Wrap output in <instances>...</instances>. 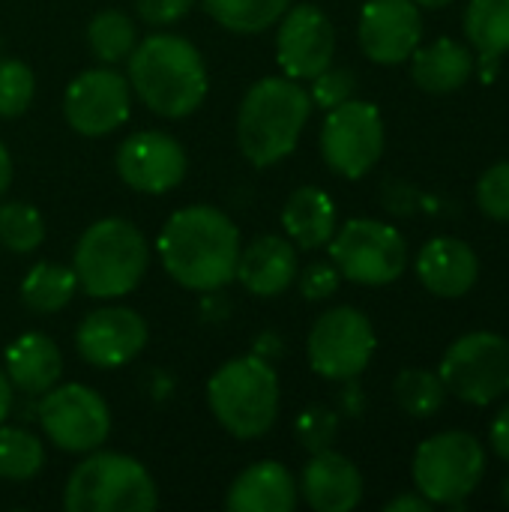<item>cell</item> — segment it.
Masks as SVG:
<instances>
[{
	"mask_svg": "<svg viewBox=\"0 0 509 512\" xmlns=\"http://www.w3.org/2000/svg\"><path fill=\"white\" fill-rule=\"evenodd\" d=\"M411 474L435 507H462L486 477V450L471 432H438L417 447Z\"/></svg>",
	"mask_w": 509,
	"mask_h": 512,
	"instance_id": "obj_7",
	"label": "cell"
},
{
	"mask_svg": "<svg viewBox=\"0 0 509 512\" xmlns=\"http://www.w3.org/2000/svg\"><path fill=\"white\" fill-rule=\"evenodd\" d=\"M477 207L495 219L509 222V159L486 168L477 180Z\"/></svg>",
	"mask_w": 509,
	"mask_h": 512,
	"instance_id": "obj_34",
	"label": "cell"
},
{
	"mask_svg": "<svg viewBox=\"0 0 509 512\" xmlns=\"http://www.w3.org/2000/svg\"><path fill=\"white\" fill-rule=\"evenodd\" d=\"M489 441H492V450L498 459H504L509 465V402L498 411V417L492 420V429H489Z\"/></svg>",
	"mask_w": 509,
	"mask_h": 512,
	"instance_id": "obj_38",
	"label": "cell"
},
{
	"mask_svg": "<svg viewBox=\"0 0 509 512\" xmlns=\"http://www.w3.org/2000/svg\"><path fill=\"white\" fill-rule=\"evenodd\" d=\"M300 492L312 510L351 512L363 501V474L348 456L321 450L312 453L309 465L303 468Z\"/></svg>",
	"mask_w": 509,
	"mask_h": 512,
	"instance_id": "obj_19",
	"label": "cell"
},
{
	"mask_svg": "<svg viewBox=\"0 0 509 512\" xmlns=\"http://www.w3.org/2000/svg\"><path fill=\"white\" fill-rule=\"evenodd\" d=\"M411 75H414L417 87L426 93H435V96L456 93L474 75L471 48L456 39H447V36L435 39L426 48L417 45V51L411 54Z\"/></svg>",
	"mask_w": 509,
	"mask_h": 512,
	"instance_id": "obj_23",
	"label": "cell"
},
{
	"mask_svg": "<svg viewBox=\"0 0 509 512\" xmlns=\"http://www.w3.org/2000/svg\"><path fill=\"white\" fill-rule=\"evenodd\" d=\"M189 168L186 150L168 132H132L117 150V174L144 195H162L183 183Z\"/></svg>",
	"mask_w": 509,
	"mask_h": 512,
	"instance_id": "obj_15",
	"label": "cell"
},
{
	"mask_svg": "<svg viewBox=\"0 0 509 512\" xmlns=\"http://www.w3.org/2000/svg\"><path fill=\"white\" fill-rule=\"evenodd\" d=\"M282 228L300 249H321L336 234L333 198L318 186H300L282 207Z\"/></svg>",
	"mask_w": 509,
	"mask_h": 512,
	"instance_id": "obj_24",
	"label": "cell"
},
{
	"mask_svg": "<svg viewBox=\"0 0 509 512\" xmlns=\"http://www.w3.org/2000/svg\"><path fill=\"white\" fill-rule=\"evenodd\" d=\"M339 282H342V273L336 270V264H327V261L309 264L300 273V291L312 303H321V300L333 297L339 291Z\"/></svg>",
	"mask_w": 509,
	"mask_h": 512,
	"instance_id": "obj_36",
	"label": "cell"
},
{
	"mask_svg": "<svg viewBox=\"0 0 509 512\" xmlns=\"http://www.w3.org/2000/svg\"><path fill=\"white\" fill-rule=\"evenodd\" d=\"M465 33L480 57L509 51V0H471L465 9Z\"/></svg>",
	"mask_w": 509,
	"mask_h": 512,
	"instance_id": "obj_26",
	"label": "cell"
},
{
	"mask_svg": "<svg viewBox=\"0 0 509 512\" xmlns=\"http://www.w3.org/2000/svg\"><path fill=\"white\" fill-rule=\"evenodd\" d=\"M360 48L372 63L411 60L423 39V15L414 0H369L360 12Z\"/></svg>",
	"mask_w": 509,
	"mask_h": 512,
	"instance_id": "obj_17",
	"label": "cell"
},
{
	"mask_svg": "<svg viewBox=\"0 0 509 512\" xmlns=\"http://www.w3.org/2000/svg\"><path fill=\"white\" fill-rule=\"evenodd\" d=\"M312 114L309 93L288 75L255 81L237 114L240 153L255 165L267 168L294 153Z\"/></svg>",
	"mask_w": 509,
	"mask_h": 512,
	"instance_id": "obj_3",
	"label": "cell"
},
{
	"mask_svg": "<svg viewBox=\"0 0 509 512\" xmlns=\"http://www.w3.org/2000/svg\"><path fill=\"white\" fill-rule=\"evenodd\" d=\"M63 114L78 135H108L129 117V81L114 69H87L66 87Z\"/></svg>",
	"mask_w": 509,
	"mask_h": 512,
	"instance_id": "obj_13",
	"label": "cell"
},
{
	"mask_svg": "<svg viewBox=\"0 0 509 512\" xmlns=\"http://www.w3.org/2000/svg\"><path fill=\"white\" fill-rule=\"evenodd\" d=\"M330 258L336 270L369 288H381L396 282L408 267V243L405 237L378 219H351L333 234Z\"/></svg>",
	"mask_w": 509,
	"mask_h": 512,
	"instance_id": "obj_9",
	"label": "cell"
},
{
	"mask_svg": "<svg viewBox=\"0 0 509 512\" xmlns=\"http://www.w3.org/2000/svg\"><path fill=\"white\" fill-rule=\"evenodd\" d=\"M150 264L147 237L129 219L93 222L75 246V279L96 300H114L138 288Z\"/></svg>",
	"mask_w": 509,
	"mask_h": 512,
	"instance_id": "obj_4",
	"label": "cell"
},
{
	"mask_svg": "<svg viewBox=\"0 0 509 512\" xmlns=\"http://www.w3.org/2000/svg\"><path fill=\"white\" fill-rule=\"evenodd\" d=\"M6 378L15 390L27 396L48 393L63 375V357L51 336L45 333H24L6 348Z\"/></svg>",
	"mask_w": 509,
	"mask_h": 512,
	"instance_id": "obj_22",
	"label": "cell"
},
{
	"mask_svg": "<svg viewBox=\"0 0 509 512\" xmlns=\"http://www.w3.org/2000/svg\"><path fill=\"white\" fill-rule=\"evenodd\" d=\"M213 417L234 438H261L279 417V378L270 360L237 357L228 360L207 384Z\"/></svg>",
	"mask_w": 509,
	"mask_h": 512,
	"instance_id": "obj_5",
	"label": "cell"
},
{
	"mask_svg": "<svg viewBox=\"0 0 509 512\" xmlns=\"http://www.w3.org/2000/svg\"><path fill=\"white\" fill-rule=\"evenodd\" d=\"M375 348L378 336L372 321L354 306H336L309 330L306 357L315 375L327 381H357L372 363Z\"/></svg>",
	"mask_w": 509,
	"mask_h": 512,
	"instance_id": "obj_10",
	"label": "cell"
},
{
	"mask_svg": "<svg viewBox=\"0 0 509 512\" xmlns=\"http://www.w3.org/2000/svg\"><path fill=\"white\" fill-rule=\"evenodd\" d=\"M192 6H195V0H135L138 15L153 27L180 21Z\"/></svg>",
	"mask_w": 509,
	"mask_h": 512,
	"instance_id": "obj_37",
	"label": "cell"
},
{
	"mask_svg": "<svg viewBox=\"0 0 509 512\" xmlns=\"http://www.w3.org/2000/svg\"><path fill=\"white\" fill-rule=\"evenodd\" d=\"M240 231L216 207L177 210L159 234V258L171 279L189 291H219L237 276Z\"/></svg>",
	"mask_w": 509,
	"mask_h": 512,
	"instance_id": "obj_1",
	"label": "cell"
},
{
	"mask_svg": "<svg viewBox=\"0 0 509 512\" xmlns=\"http://www.w3.org/2000/svg\"><path fill=\"white\" fill-rule=\"evenodd\" d=\"M87 42L93 57H99L102 63H120L135 48V24L129 21V15L117 9H105L90 18Z\"/></svg>",
	"mask_w": 509,
	"mask_h": 512,
	"instance_id": "obj_29",
	"label": "cell"
},
{
	"mask_svg": "<svg viewBox=\"0 0 509 512\" xmlns=\"http://www.w3.org/2000/svg\"><path fill=\"white\" fill-rule=\"evenodd\" d=\"M231 512H291L297 507V483L279 462H258L246 468L228 489Z\"/></svg>",
	"mask_w": 509,
	"mask_h": 512,
	"instance_id": "obj_21",
	"label": "cell"
},
{
	"mask_svg": "<svg viewBox=\"0 0 509 512\" xmlns=\"http://www.w3.org/2000/svg\"><path fill=\"white\" fill-rule=\"evenodd\" d=\"M204 12L231 33H261L273 27L291 0H201Z\"/></svg>",
	"mask_w": 509,
	"mask_h": 512,
	"instance_id": "obj_27",
	"label": "cell"
},
{
	"mask_svg": "<svg viewBox=\"0 0 509 512\" xmlns=\"http://www.w3.org/2000/svg\"><path fill=\"white\" fill-rule=\"evenodd\" d=\"M9 183H12V159H9V150H6V144L0 141V198L6 195Z\"/></svg>",
	"mask_w": 509,
	"mask_h": 512,
	"instance_id": "obj_41",
	"label": "cell"
},
{
	"mask_svg": "<svg viewBox=\"0 0 509 512\" xmlns=\"http://www.w3.org/2000/svg\"><path fill=\"white\" fill-rule=\"evenodd\" d=\"M147 345V321L126 306H102L90 312L78 333L75 348L84 363L96 369H117L132 363Z\"/></svg>",
	"mask_w": 509,
	"mask_h": 512,
	"instance_id": "obj_16",
	"label": "cell"
},
{
	"mask_svg": "<svg viewBox=\"0 0 509 512\" xmlns=\"http://www.w3.org/2000/svg\"><path fill=\"white\" fill-rule=\"evenodd\" d=\"M384 141L387 135L381 111L372 102L348 99L327 111L321 129V156L336 174L360 180L378 165Z\"/></svg>",
	"mask_w": 509,
	"mask_h": 512,
	"instance_id": "obj_11",
	"label": "cell"
},
{
	"mask_svg": "<svg viewBox=\"0 0 509 512\" xmlns=\"http://www.w3.org/2000/svg\"><path fill=\"white\" fill-rule=\"evenodd\" d=\"M129 84L159 117H189L207 96V66L201 51L174 33H153L132 48Z\"/></svg>",
	"mask_w": 509,
	"mask_h": 512,
	"instance_id": "obj_2",
	"label": "cell"
},
{
	"mask_svg": "<svg viewBox=\"0 0 509 512\" xmlns=\"http://www.w3.org/2000/svg\"><path fill=\"white\" fill-rule=\"evenodd\" d=\"M447 393L465 405L486 408L509 396V339L492 330L459 336L438 369Z\"/></svg>",
	"mask_w": 509,
	"mask_h": 512,
	"instance_id": "obj_8",
	"label": "cell"
},
{
	"mask_svg": "<svg viewBox=\"0 0 509 512\" xmlns=\"http://www.w3.org/2000/svg\"><path fill=\"white\" fill-rule=\"evenodd\" d=\"M63 507L69 512H150L159 507V492L138 459L93 450L69 474Z\"/></svg>",
	"mask_w": 509,
	"mask_h": 512,
	"instance_id": "obj_6",
	"label": "cell"
},
{
	"mask_svg": "<svg viewBox=\"0 0 509 512\" xmlns=\"http://www.w3.org/2000/svg\"><path fill=\"white\" fill-rule=\"evenodd\" d=\"M78 288L75 270L51 261H39L30 267V273L21 282V300L30 312L36 315H51L60 312Z\"/></svg>",
	"mask_w": 509,
	"mask_h": 512,
	"instance_id": "obj_25",
	"label": "cell"
},
{
	"mask_svg": "<svg viewBox=\"0 0 509 512\" xmlns=\"http://www.w3.org/2000/svg\"><path fill=\"white\" fill-rule=\"evenodd\" d=\"M351 387L345 390V396H342V405H345V411L351 414V417H357L360 411H363V393H360V387L354 384V378L348 381Z\"/></svg>",
	"mask_w": 509,
	"mask_h": 512,
	"instance_id": "obj_40",
	"label": "cell"
},
{
	"mask_svg": "<svg viewBox=\"0 0 509 512\" xmlns=\"http://www.w3.org/2000/svg\"><path fill=\"white\" fill-rule=\"evenodd\" d=\"M9 411H12V384H9L6 372L0 369V426L9 417Z\"/></svg>",
	"mask_w": 509,
	"mask_h": 512,
	"instance_id": "obj_42",
	"label": "cell"
},
{
	"mask_svg": "<svg viewBox=\"0 0 509 512\" xmlns=\"http://www.w3.org/2000/svg\"><path fill=\"white\" fill-rule=\"evenodd\" d=\"M243 288L255 297H279L297 279V252L291 240L264 234L240 249L237 276Z\"/></svg>",
	"mask_w": 509,
	"mask_h": 512,
	"instance_id": "obj_20",
	"label": "cell"
},
{
	"mask_svg": "<svg viewBox=\"0 0 509 512\" xmlns=\"http://www.w3.org/2000/svg\"><path fill=\"white\" fill-rule=\"evenodd\" d=\"M336 30L333 21L312 3L288 6L276 33V57L288 78L312 81L333 63Z\"/></svg>",
	"mask_w": 509,
	"mask_h": 512,
	"instance_id": "obj_14",
	"label": "cell"
},
{
	"mask_svg": "<svg viewBox=\"0 0 509 512\" xmlns=\"http://www.w3.org/2000/svg\"><path fill=\"white\" fill-rule=\"evenodd\" d=\"M45 465V447L36 435L24 429L0 426V477L21 483L42 471Z\"/></svg>",
	"mask_w": 509,
	"mask_h": 512,
	"instance_id": "obj_30",
	"label": "cell"
},
{
	"mask_svg": "<svg viewBox=\"0 0 509 512\" xmlns=\"http://www.w3.org/2000/svg\"><path fill=\"white\" fill-rule=\"evenodd\" d=\"M501 501L509 507V474H507V480L501 483Z\"/></svg>",
	"mask_w": 509,
	"mask_h": 512,
	"instance_id": "obj_44",
	"label": "cell"
},
{
	"mask_svg": "<svg viewBox=\"0 0 509 512\" xmlns=\"http://www.w3.org/2000/svg\"><path fill=\"white\" fill-rule=\"evenodd\" d=\"M297 441L309 450V453H321L330 450L336 435H339V414L333 408L324 405H309L300 417H297Z\"/></svg>",
	"mask_w": 509,
	"mask_h": 512,
	"instance_id": "obj_33",
	"label": "cell"
},
{
	"mask_svg": "<svg viewBox=\"0 0 509 512\" xmlns=\"http://www.w3.org/2000/svg\"><path fill=\"white\" fill-rule=\"evenodd\" d=\"M33 90H36L33 69L15 57H3L0 60V117L3 120L21 117L33 102Z\"/></svg>",
	"mask_w": 509,
	"mask_h": 512,
	"instance_id": "obj_32",
	"label": "cell"
},
{
	"mask_svg": "<svg viewBox=\"0 0 509 512\" xmlns=\"http://www.w3.org/2000/svg\"><path fill=\"white\" fill-rule=\"evenodd\" d=\"M42 240H45V219L36 207L24 201H9L0 207V246L3 249L15 255H27L39 249Z\"/></svg>",
	"mask_w": 509,
	"mask_h": 512,
	"instance_id": "obj_31",
	"label": "cell"
},
{
	"mask_svg": "<svg viewBox=\"0 0 509 512\" xmlns=\"http://www.w3.org/2000/svg\"><path fill=\"white\" fill-rule=\"evenodd\" d=\"M399 408L414 420L435 417L447 402V387L438 372L429 369H405L393 384Z\"/></svg>",
	"mask_w": 509,
	"mask_h": 512,
	"instance_id": "obj_28",
	"label": "cell"
},
{
	"mask_svg": "<svg viewBox=\"0 0 509 512\" xmlns=\"http://www.w3.org/2000/svg\"><path fill=\"white\" fill-rule=\"evenodd\" d=\"M420 9H444V6H450L453 0H414Z\"/></svg>",
	"mask_w": 509,
	"mask_h": 512,
	"instance_id": "obj_43",
	"label": "cell"
},
{
	"mask_svg": "<svg viewBox=\"0 0 509 512\" xmlns=\"http://www.w3.org/2000/svg\"><path fill=\"white\" fill-rule=\"evenodd\" d=\"M39 423L54 447L66 453H93L111 432V411L96 390L66 384L42 393Z\"/></svg>",
	"mask_w": 509,
	"mask_h": 512,
	"instance_id": "obj_12",
	"label": "cell"
},
{
	"mask_svg": "<svg viewBox=\"0 0 509 512\" xmlns=\"http://www.w3.org/2000/svg\"><path fill=\"white\" fill-rule=\"evenodd\" d=\"M354 90H357V78H354L351 69H333V66H327L324 72H318L312 78L309 99H312V105L330 111V108L354 99Z\"/></svg>",
	"mask_w": 509,
	"mask_h": 512,
	"instance_id": "obj_35",
	"label": "cell"
},
{
	"mask_svg": "<svg viewBox=\"0 0 509 512\" xmlns=\"http://www.w3.org/2000/svg\"><path fill=\"white\" fill-rule=\"evenodd\" d=\"M435 507L429 498H423L420 492H414V495H399V498H393L384 510L387 512H429Z\"/></svg>",
	"mask_w": 509,
	"mask_h": 512,
	"instance_id": "obj_39",
	"label": "cell"
},
{
	"mask_svg": "<svg viewBox=\"0 0 509 512\" xmlns=\"http://www.w3.org/2000/svg\"><path fill=\"white\" fill-rule=\"evenodd\" d=\"M417 276L429 294L459 300L477 285L480 258L459 237H435L417 255Z\"/></svg>",
	"mask_w": 509,
	"mask_h": 512,
	"instance_id": "obj_18",
	"label": "cell"
}]
</instances>
